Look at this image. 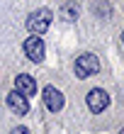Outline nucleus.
Wrapping results in <instances>:
<instances>
[{
    "instance_id": "obj_6",
    "label": "nucleus",
    "mask_w": 124,
    "mask_h": 134,
    "mask_svg": "<svg viewBox=\"0 0 124 134\" xmlns=\"http://www.w3.org/2000/svg\"><path fill=\"white\" fill-rule=\"evenodd\" d=\"M7 107H10V112L12 115H17V117H25L27 112H29V102H27V98L22 95V93H17V90H12L10 95H7Z\"/></svg>"
},
{
    "instance_id": "obj_3",
    "label": "nucleus",
    "mask_w": 124,
    "mask_h": 134,
    "mask_svg": "<svg viewBox=\"0 0 124 134\" xmlns=\"http://www.w3.org/2000/svg\"><path fill=\"white\" fill-rule=\"evenodd\" d=\"M44 42H42V37L39 34H29L25 39V56L29 61H34V64H39V61H44Z\"/></svg>"
},
{
    "instance_id": "obj_11",
    "label": "nucleus",
    "mask_w": 124,
    "mask_h": 134,
    "mask_svg": "<svg viewBox=\"0 0 124 134\" xmlns=\"http://www.w3.org/2000/svg\"><path fill=\"white\" fill-rule=\"evenodd\" d=\"M119 134H124V129H119Z\"/></svg>"
},
{
    "instance_id": "obj_1",
    "label": "nucleus",
    "mask_w": 124,
    "mask_h": 134,
    "mask_svg": "<svg viewBox=\"0 0 124 134\" xmlns=\"http://www.w3.org/2000/svg\"><path fill=\"white\" fill-rule=\"evenodd\" d=\"M75 78H80V81H85V78H90V76H95L100 73V59L95 56V54H90V51H85L80 54L78 59H75Z\"/></svg>"
},
{
    "instance_id": "obj_5",
    "label": "nucleus",
    "mask_w": 124,
    "mask_h": 134,
    "mask_svg": "<svg viewBox=\"0 0 124 134\" xmlns=\"http://www.w3.org/2000/svg\"><path fill=\"white\" fill-rule=\"evenodd\" d=\"M44 95V105L46 110H51V112H58L61 107H63V93H61L58 88H54V85H46V88L42 90Z\"/></svg>"
},
{
    "instance_id": "obj_7",
    "label": "nucleus",
    "mask_w": 124,
    "mask_h": 134,
    "mask_svg": "<svg viewBox=\"0 0 124 134\" xmlns=\"http://www.w3.org/2000/svg\"><path fill=\"white\" fill-rule=\"evenodd\" d=\"M15 90L22 93L25 98H32L34 93H37V81L29 73H20L17 78H15Z\"/></svg>"
},
{
    "instance_id": "obj_10",
    "label": "nucleus",
    "mask_w": 124,
    "mask_h": 134,
    "mask_svg": "<svg viewBox=\"0 0 124 134\" xmlns=\"http://www.w3.org/2000/svg\"><path fill=\"white\" fill-rule=\"evenodd\" d=\"M122 42H124V32H122Z\"/></svg>"
},
{
    "instance_id": "obj_8",
    "label": "nucleus",
    "mask_w": 124,
    "mask_h": 134,
    "mask_svg": "<svg viewBox=\"0 0 124 134\" xmlns=\"http://www.w3.org/2000/svg\"><path fill=\"white\" fill-rule=\"evenodd\" d=\"M61 17H63L66 22H75V20L80 17V5L73 3V0H71V3H66L63 7H61Z\"/></svg>"
},
{
    "instance_id": "obj_9",
    "label": "nucleus",
    "mask_w": 124,
    "mask_h": 134,
    "mask_svg": "<svg viewBox=\"0 0 124 134\" xmlns=\"http://www.w3.org/2000/svg\"><path fill=\"white\" fill-rule=\"evenodd\" d=\"M10 134H29V129H27V127H15Z\"/></svg>"
},
{
    "instance_id": "obj_4",
    "label": "nucleus",
    "mask_w": 124,
    "mask_h": 134,
    "mask_svg": "<svg viewBox=\"0 0 124 134\" xmlns=\"http://www.w3.org/2000/svg\"><path fill=\"white\" fill-rule=\"evenodd\" d=\"M85 105L97 115V112H102V110H107L110 95H107V90H102V88H92V90H88V95H85Z\"/></svg>"
},
{
    "instance_id": "obj_2",
    "label": "nucleus",
    "mask_w": 124,
    "mask_h": 134,
    "mask_svg": "<svg viewBox=\"0 0 124 134\" xmlns=\"http://www.w3.org/2000/svg\"><path fill=\"white\" fill-rule=\"evenodd\" d=\"M51 20H54V15L46 10V7H42V10H37V12H32L27 17V29L32 34H44L46 29H49Z\"/></svg>"
}]
</instances>
